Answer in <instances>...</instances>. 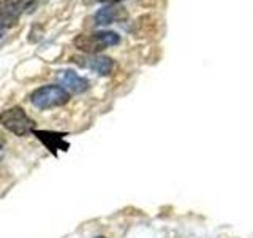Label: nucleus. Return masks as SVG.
<instances>
[{
	"instance_id": "nucleus-1",
	"label": "nucleus",
	"mask_w": 253,
	"mask_h": 238,
	"mask_svg": "<svg viewBox=\"0 0 253 238\" xmlns=\"http://www.w3.org/2000/svg\"><path fill=\"white\" fill-rule=\"evenodd\" d=\"M121 37L116 32H95V34H81L75 38V46L78 50H81L84 53L95 54L100 53L103 50H106L108 46L119 45Z\"/></svg>"
},
{
	"instance_id": "nucleus-2",
	"label": "nucleus",
	"mask_w": 253,
	"mask_h": 238,
	"mask_svg": "<svg viewBox=\"0 0 253 238\" xmlns=\"http://www.w3.org/2000/svg\"><path fill=\"white\" fill-rule=\"evenodd\" d=\"M70 100V94L60 86H43L30 95L32 105L38 110H49L62 107Z\"/></svg>"
},
{
	"instance_id": "nucleus-3",
	"label": "nucleus",
	"mask_w": 253,
	"mask_h": 238,
	"mask_svg": "<svg viewBox=\"0 0 253 238\" xmlns=\"http://www.w3.org/2000/svg\"><path fill=\"white\" fill-rule=\"evenodd\" d=\"M0 124H2L6 130L13 132L18 137H26V135L34 132L35 122L26 115L21 107L8 108L0 113Z\"/></svg>"
},
{
	"instance_id": "nucleus-4",
	"label": "nucleus",
	"mask_w": 253,
	"mask_h": 238,
	"mask_svg": "<svg viewBox=\"0 0 253 238\" xmlns=\"http://www.w3.org/2000/svg\"><path fill=\"white\" fill-rule=\"evenodd\" d=\"M75 62L78 65L93 70L95 73L101 76L109 75L114 68V60L108 56H87V58H75Z\"/></svg>"
},
{
	"instance_id": "nucleus-5",
	"label": "nucleus",
	"mask_w": 253,
	"mask_h": 238,
	"mask_svg": "<svg viewBox=\"0 0 253 238\" xmlns=\"http://www.w3.org/2000/svg\"><path fill=\"white\" fill-rule=\"evenodd\" d=\"M57 79L59 83L67 87V89L73 91V92H84L89 89V81H87L85 78L79 76L78 73H75L73 70H63V71H59L57 75Z\"/></svg>"
},
{
	"instance_id": "nucleus-6",
	"label": "nucleus",
	"mask_w": 253,
	"mask_h": 238,
	"mask_svg": "<svg viewBox=\"0 0 253 238\" xmlns=\"http://www.w3.org/2000/svg\"><path fill=\"white\" fill-rule=\"evenodd\" d=\"M158 29H160V22L158 18L154 14H144L134 22L133 27V34L136 37H154L158 34Z\"/></svg>"
},
{
	"instance_id": "nucleus-7",
	"label": "nucleus",
	"mask_w": 253,
	"mask_h": 238,
	"mask_svg": "<svg viewBox=\"0 0 253 238\" xmlns=\"http://www.w3.org/2000/svg\"><path fill=\"white\" fill-rule=\"evenodd\" d=\"M21 16V6L16 0H0V22L5 27L16 26Z\"/></svg>"
},
{
	"instance_id": "nucleus-8",
	"label": "nucleus",
	"mask_w": 253,
	"mask_h": 238,
	"mask_svg": "<svg viewBox=\"0 0 253 238\" xmlns=\"http://www.w3.org/2000/svg\"><path fill=\"white\" fill-rule=\"evenodd\" d=\"M125 18H126L125 8L117 6V5H108L97 11V14H95V22L100 24V26H108V24L122 21Z\"/></svg>"
},
{
	"instance_id": "nucleus-9",
	"label": "nucleus",
	"mask_w": 253,
	"mask_h": 238,
	"mask_svg": "<svg viewBox=\"0 0 253 238\" xmlns=\"http://www.w3.org/2000/svg\"><path fill=\"white\" fill-rule=\"evenodd\" d=\"M34 133L37 135L38 140L43 141V145L52 151L55 154V151L62 149V151H67L68 149V143L63 141V133L59 132H49V130H34Z\"/></svg>"
},
{
	"instance_id": "nucleus-10",
	"label": "nucleus",
	"mask_w": 253,
	"mask_h": 238,
	"mask_svg": "<svg viewBox=\"0 0 253 238\" xmlns=\"http://www.w3.org/2000/svg\"><path fill=\"white\" fill-rule=\"evenodd\" d=\"M18 2V5L21 6V10H26V8H29L32 3H34V0H16Z\"/></svg>"
},
{
	"instance_id": "nucleus-11",
	"label": "nucleus",
	"mask_w": 253,
	"mask_h": 238,
	"mask_svg": "<svg viewBox=\"0 0 253 238\" xmlns=\"http://www.w3.org/2000/svg\"><path fill=\"white\" fill-rule=\"evenodd\" d=\"M3 32H5V26H3L2 22H0V38L3 37Z\"/></svg>"
},
{
	"instance_id": "nucleus-12",
	"label": "nucleus",
	"mask_w": 253,
	"mask_h": 238,
	"mask_svg": "<svg viewBox=\"0 0 253 238\" xmlns=\"http://www.w3.org/2000/svg\"><path fill=\"white\" fill-rule=\"evenodd\" d=\"M100 2H109V3H116L119 0H100Z\"/></svg>"
},
{
	"instance_id": "nucleus-13",
	"label": "nucleus",
	"mask_w": 253,
	"mask_h": 238,
	"mask_svg": "<svg viewBox=\"0 0 253 238\" xmlns=\"http://www.w3.org/2000/svg\"><path fill=\"white\" fill-rule=\"evenodd\" d=\"M97 238H105V237H97Z\"/></svg>"
}]
</instances>
